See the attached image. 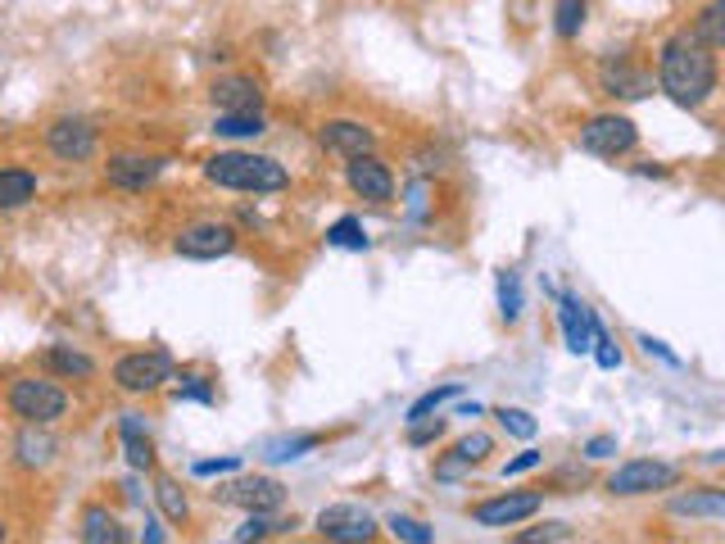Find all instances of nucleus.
Returning a JSON list of instances; mask_svg holds the SVG:
<instances>
[{
	"label": "nucleus",
	"mask_w": 725,
	"mask_h": 544,
	"mask_svg": "<svg viewBox=\"0 0 725 544\" xmlns=\"http://www.w3.org/2000/svg\"><path fill=\"white\" fill-rule=\"evenodd\" d=\"M721 82V68H716V51L703 42L694 27H684L675 36H667L662 51H658V87L680 104V109H699L712 100Z\"/></svg>",
	"instance_id": "nucleus-1"
},
{
	"label": "nucleus",
	"mask_w": 725,
	"mask_h": 544,
	"mask_svg": "<svg viewBox=\"0 0 725 544\" xmlns=\"http://www.w3.org/2000/svg\"><path fill=\"white\" fill-rule=\"evenodd\" d=\"M205 177L213 187L227 191H250V196H277L290 187V173L268 159V155H254V151H222L213 159H205Z\"/></svg>",
	"instance_id": "nucleus-2"
},
{
	"label": "nucleus",
	"mask_w": 725,
	"mask_h": 544,
	"mask_svg": "<svg viewBox=\"0 0 725 544\" xmlns=\"http://www.w3.org/2000/svg\"><path fill=\"white\" fill-rule=\"evenodd\" d=\"M6 399H10V413L23 426H55L68 413V395L46 377H19Z\"/></svg>",
	"instance_id": "nucleus-3"
},
{
	"label": "nucleus",
	"mask_w": 725,
	"mask_h": 544,
	"mask_svg": "<svg viewBox=\"0 0 725 544\" xmlns=\"http://www.w3.org/2000/svg\"><path fill=\"white\" fill-rule=\"evenodd\" d=\"M680 486V467L662 458H630L607 477V495L617 499H639V495H662Z\"/></svg>",
	"instance_id": "nucleus-4"
},
{
	"label": "nucleus",
	"mask_w": 725,
	"mask_h": 544,
	"mask_svg": "<svg viewBox=\"0 0 725 544\" xmlns=\"http://www.w3.org/2000/svg\"><path fill=\"white\" fill-rule=\"evenodd\" d=\"M576 145L585 155H598V159H622L639 145V127L626 114H594L576 132Z\"/></svg>",
	"instance_id": "nucleus-5"
},
{
	"label": "nucleus",
	"mask_w": 725,
	"mask_h": 544,
	"mask_svg": "<svg viewBox=\"0 0 725 544\" xmlns=\"http://www.w3.org/2000/svg\"><path fill=\"white\" fill-rule=\"evenodd\" d=\"M164 381H173V358L168 349H136L113 363V386L128 395H155Z\"/></svg>",
	"instance_id": "nucleus-6"
},
{
	"label": "nucleus",
	"mask_w": 725,
	"mask_h": 544,
	"mask_svg": "<svg viewBox=\"0 0 725 544\" xmlns=\"http://www.w3.org/2000/svg\"><path fill=\"white\" fill-rule=\"evenodd\" d=\"M545 508V495L536 490H517V495H499V499H485L472 508V522L476 526H490V531H499V526H517L526 518H536Z\"/></svg>",
	"instance_id": "nucleus-7"
},
{
	"label": "nucleus",
	"mask_w": 725,
	"mask_h": 544,
	"mask_svg": "<svg viewBox=\"0 0 725 544\" xmlns=\"http://www.w3.org/2000/svg\"><path fill=\"white\" fill-rule=\"evenodd\" d=\"M173 249L182 259H222V254L237 249V227L232 223H196L173 241Z\"/></svg>",
	"instance_id": "nucleus-8"
},
{
	"label": "nucleus",
	"mask_w": 725,
	"mask_h": 544,
	"mask_svg": "<svg viewBox=\"0 0 725 544\" xmlns=\"http://www.w3.org/2000/svg\"><path fill=\"white\" fill-rule=\"evenodd\" d=\"M318 535L322 540H340V544H354V540H372L376 535V518L359 503H331L318 513Z\"/></svg>",
	"instance_id": "nucleus-9"
},
{
	"label": "nucleus",
	"mask_w": 725,
	"mask_h": 544,
	"mask_svg": "<svg viewBox=\"0 0 725 544\" xmlns=\"http://www.w3.org/2000/svg\"><path fill=\"white\" fill-rule=\"evenodd\" d=\"M318 145H322L327 155H336V159L350 164V159L376 151V132H372L367 123H354V119H331V123H322Z\"/></svg>",
	"instance_id": "nucleus-10"
},
{
	"label": "nucleus",
	"mask_w": 725,
	"mask_h": 544,
	"mask_svg": "<svg viewBox=\"0 0 725 544\" xmlns=\"http://www.w3.org/2000/svg\"><path fill=\"white\" fill-rule=\"evenodd\" d=\"M345 181H350L354 196H363V200H372V204H391V200H395V173H391L386 159H376V155L350 159Z\"/></svg>",
	"instance_id": "nucleus-11"
},
{
	"label": "nucleus",
	"mask_w": 725,
	"mask_h": 544,
	"mask_svg": "<svg viewBox=\"0 0 725 544\" xmlns=\"http://www.w3.org/2000/svg\"><path fill=\"white\" fill-rule=\"evenodd\" d=\"M46 145L51 155L64 159V164H83L96 155V127L87 119H55L46 127Z\"/></svg>",
	"instance_id": "nucleus-12"
},
{
	"label": "nucleus",
	"mask_w": 725,
	"mask_h": 544,
	"mask_svg": "<svg viewBox=\"0 0 725 544\" xmlns=\"http://www.w3.org/2000/svg\"><path fill=\"white\" fill-rule=\"evenodd\" d=\"M218 499L245 508V513H277V508L286 503V490H282V481H273V477H241V481H232V486H222Z\"/></svg>",
	"instance_id": "nucleus-13"
},
{
	"label": "nucleus",
	"mask_w": 725,
	"mask_h": 544,
	"mask_svg": "<svg viewBox=\"0 0 725 544\" xmlns=\"http://www.w3.org/2000/svg\"><path fill=\"white\" fill-rule=\"evenodd\" d=\"M209 100L218 104V114H259L263 87L250 78V73H232V78H218L209 87Z\"/></svg>",
	"instance_id": "nucleus-14"
},
{
	"label": "nucleus",
	"mask_w": 725,
	"mask_h": 544,
	"mask_svg": "<svg viewBox=\"0 0 725 544\" xmlns=\"http://www.w3.org/2000/svg\"><path fill=\"white\" fill-rule=\"evenodd\" d=\"M160 173H164V159H155V155H113L105 164L109 187H119V191H145Z\"/></svg>",
	"instance_id": "nucleus-15"
},
{
	"label": "nucleus",
	"mask_w": 725,
	"mask_h": 544,
	"mask_svg": "<svg viewBox=\"0 0 725 544\" xmlns=\"http://www.w3.org/2000/svg\"><path fill=\"white\" fill-rule=\"evenodd\" d=\"M558 322H562V336L571 354H590L594 349V309L581 304L576 296H558Z\"/></svg>",
	"instance_id": "nucleus-16"
},
{
	"label": "nucleus",
	"mask_w": 725,
	"mask_h": 544,
	"mask_svg": "<svg viewBox=\"0 0 725 544\" xmlns=\"http://www.w3.org/2000/svg\"><path fill=\"white\" fill-rule=\"evenodd\" d=\"M494 454V441L485 431H472V435H463V441H458L449 454H444V463H436V477L440 481H453V477H463L468 467H476V463H485Z\"/></svg>",
	"instance_id": "nucleus-17"
},
{
	"label": "nucleus",
	"mask_w": 725,
	"mask_h": 544,
	"mask_svg": "<svg viewBox=\"0 0 725 544\" xmlns=\"http://www.w3.org/2000/svg\"><path fill=\"white\" fill-rule=\"evenodd\" d=\"M603 91L607 96H617V100H644L648 91H653V73H644V68H630V64H607L603 68Z\"/></svg>",
	"instance_id": "nucleus-18"
},
{
	"label": "nucleus",
	"mask_w": 725,
	"mask_h": 544,
	"mask_svg": "<svg viewBox=\"0 0 725 544\" xmlns=\"http://www.w3.org/2000/svg\"><path fill=\"white\" fill-rule=\"evenodd\" d=\"M119 435H123V458H128V467H132V471H155V445H150L145 422H141L136 413H123Z\"/></svg>",
	"instance_id": "nucleus-19"
},
{
	"label": "nucleus",
	"mask_w": 725,
	"mask_h": 544,
	"mask_svg": "<svg viewBox=\"0 0 725 544\" xmlns=\"http://www.w3.org/2000/svg\"><path fill=\"white\" fill-rule=\"evenodd\" d=\"M671 513L675 518H712V522H725V490L707 486V490H684L671 499Z\"/></svg>",
	"instance_id": "nucleus-20"
},
{
	"label": "nucleus",
	"mask_w": 725,
	"mask_h": 544,
	"mask_svg": "<svg viewBox=\"0 0 725 544\" xmlns=\"http://www.w3.org/2000/svg\"><path fill=\"white\" fill-rule=\"evenodd\" d=\"M36 200V173L28 168H0V213H14Z\"/></svg>",
	"instance_id": "nucleus-21"
},
{
	"label": "nucleus",
	"mask_w": 725,
	"mask_h": 544,
	"mask_svg": "<svg viewBox=\"0 0 725 544\" xmlns=\"http://www.w3.org/2000/svg\"><path fill=\"white\" fill-rule=\"evenodd\" d=\"M87 544H123L128 540V531L119 526V518L109 513V508H100V503H91L87 513H83V531H78Z\"/></svg>",
	"instance_id": "nucleus-22"
},
{
	"label": "nucleus",
	"mask_w": 725,
	"mask_h": 544,
	"mask_svg": "<svg viewBox=\"0 0 725 544\" xmlns=\"http://www.w3.org/2000/svg\"><path fill=\"white\" fill-rule=\"evenodd\" d=\"M42 363H46V373H55V377H78V381H87V377H96V363L87 358V354H78V349H68V345H51L46 354H42Z\"/></svg>",
	"instance_id": "nucleus-23"
},
{
	"label": "nucleus",
	"mask_w": 725,
	"mask_h": 544,
	"mask_svg": "<svg viewBox=\"0 0 725 544\" xmlns=\"http://www.w3.org/2000/svg\"><path fill=\"white\" fill-rule=\"evenodd\" d=\"M458 395H463V386H458V381H444V386H436L427 395H417L413 404H408V426L413 422H427L431 413H440V404H449V399H458Z\"/></svg>",
	"instance_id": "nucleus-24"
},
{
	"label": "nucleus",
	"mask_w": 725,
	"mask_h": 544,
	"mask_svg": "<svg viewBox=\"0 0 725 544\" xmlns=\"http://www.w3.org/2000/svg\"><path fill=\"white\" fill-rule=\"evenodd\" d=\"M585 19H590V5H585V0H558V5H553V32L562 36V42L581 36Z\"/></svg>",
	"instance_id": "nucleus-25"
},
{
	"label": "nucleus",
	"mask_w": 725,
	"mask_h": 544,
	"mask_svg": "<svg viewBox=\"0 0 725 544\" xmlns=\"http://www.w3.org/2000/svg\"><path fill=\"white\" fill-rule=\"evenodd\" d=\"M213 132L227 136V141H250V136L268 132V123H263V114H218Z\"/></svg>",
	"instance_id": "nucleus-26"
},
{
	"label": "nucleus",
	"mask_w": 725,
	"mask_h": 544,
	"mask_svg": "<svg viewBox=\"0 0 725 544\" xmlns=\"http://www.w3.org/2000/svg\"><path fill=\"white\" fill-rule=\"evenodd\" d=\"M694 32L703 36V42H707L712 51H725V0H712V5L699 10Z\"/></svg>",
	"instance_id": "nucleus-27"
},
{
	"label": "nucleus",
	"mask_w": 725,
	"mask_h": 544,
	"mask_svg": "<svg viewBox=\"0 0 725 544\" xmlns=\"http://www.w3.org/2000/svg\"><path fill=\"white\" fill-rule=\"evenodd\" d=\"M51 458H55V441L51 435H36V426H28L19 435V463L23 467H46Z\"/></svg>",
	"instance_id": "nucleus-28"
},
{
	"label": "nucleus",
	"mask_w": 725,
	"mask_h": 544,
	"mask_svg": "<svg viewBox=\"0 0 725 544\" xmlns=\"http://www.w3.org/2000/svg\"><path fill=\"white\" fill-rule=\"evenodd\" d=\"M155 499H160L168 522H186L190 518V503H186V495H182V486L173 477H155Z\"/></svg>",
	"instance_id": "nucleus-29"
},
{
	"label": "nucleus",
	"mask_w": 725,
	"mask_h": 544,
	"mask_svg": "<svg viewBox=\"0 0 725 544\" xmlns=\"http://www.w3.org/2000/svg\"><path fill=\"white\" fill-rule=\"evenodd\" d=\"M327 245H336V249H367L372 241H367L359 218H340V223L327 227Z\"/></svg>",
	"instance_id": "nucleus-30"
},
{
	"label": "nucleus",
	"mask_w": 725,
	"mask_h": 544,
	"mask_svg": "<svg viewBox=\"0 0 725 544\" xmlns=\"http://www.w3.org/2000/svg\"><path fill=\"white\" fill-rule=\"evenodd\" d=\"M521 309H526V300H521V277H517V273H499V313H504V322H517Z\"/></svg>",
	"instance_id": "nucleus-31"
},
{
	"label": "nucleus",
	"mask_w": 725,
	"mask_h": 544,
	"mask_svg": "<svg viewBox=\"0 0 725 544\" xmlns=\"http://www.w3.org/2000/svg\"><path fill=\"white\" fill-rule=\"evenodd\" d=\"M590 354H594V363H598L603 373H617V368H622V349H617L613 336H607L603 322H594V349H590Z\"/></svg>",
	"instance_id": "nucleus-32"
},
{
	"label": "nucleus",
	"mask_w": 725,
	"mask_h": 544,
	"mask_svg": "<svg viewBox=\"0 0 725 544\" xmlns=\"http://www.w3.org/2000/svg\"><path fill=\"white\" fill-rule=\"evenodd\" d=\"M494 418H499V426H504L508 435H517V441H530V435L540 431V422L530 418L526 409H508V404H504V409H494Z\"/></svg>",
	"instance_id": "nucleus-33"
},
{
	"label": "nucleus",
	"mask_w": 725,
	"mask_h": 544,
	"mask_svg": "<svg viewBox=\"0 0 725 544\" xmlns=\"http://www.w3.org/2000/svg\"><path fill=\"white\" fill-rule=\"evenodd\" d=\"M386 526H391V535H395V540H408V544H431V540H436V531H431L427 522H417V518H404V513L386 518Z\"/></svg>",
	"instance_id": "nucleus-34"
},
{
	"label": "nucleus",
	"mask_w": 725,
	"mask_h": 544,
	"mask_svg": "<svg viewBox=\"0 0 725 544\" xmlns=\"http://www.w3.org/2000/svg\"><path fill=\"white\" fill-rule=\"evenodd\" d=\"M517 540L521 544H549V540H576V531H571L567 522H549V526H536V531H521Z\"/></svg>",
	"instance_id": "nucleus-35"
},
{
	"label": "nucleus",
	"mask_w": 725,
	"mask_h": 544,
	"mask_svg": "<svg viewBox=\"0 0 725 544\" xmlns=\"http://www.w3.org/2000/svg\"><path fill=\"white\" fill-rule=\"evenodd\" d=\"M286 522H268V513H250L245 518V526H237V540H263V535H273V531H282Z\"/></svg>",
	"instance_id": "nucleus-36"
},
{
	"label": "nucleus",
	"mask_w": 725,
	"mask_h": 544,
	"mask_svg": "<svg viewBox=\"0 0 725 544\" xmlns=\"http://www.w3.org/2000/svg\"><path fill=\"white\" fill-rule=\"evenodd\" d=\"M177 399H200V404H213V386L205 377H182Z\"/></svg>",
	"instance_id": "nucleus-37"
},
{
	"label": "nucleus",
	"mask_w": 725,
	"mask_h": 544,
	"mask_svg": "<svg viewBox=\"0 0 725 544\" xmlns=\"http://www.w3.org/2000/svg\"><path fill=\"white\" fill-rule=\"evenodd\" d=\"M440 435H444V422H413V431H408V441L417 445V449H422V445H436L440 441Z\"/></svg>",
	"instance_id": "nucleus-38"
},
{
	"label": "nucleus",
	"mask_w": 725,
	"mask_h": 544,
	"mask_svg": "<svg viewBox=\"0 0 725 544\" xmlns=\"http://www.w3.org/2000/svg\"><path fill=\"white\" fill-rule=\"evenodd\" d=\"M314 445H318V435H299V441H282V445L273 449V458H277V463H290V458H299L304 449H314Z\"/></svg>",
	"instance_id": "nucleus-39"
},
{
	"label": "nucleus",
	"mask_w": 725,
	"mask_h": 544,
	"mask_svg": "<svg viewBox=\"0 0 725 544\" xmlns=\"http://www.w3.org/2000/svg\"><path fill=\"white\" fill-rule=\"evenodd\" d=\"M617 454V435H590L585 441V458H613Z\"/></svg>",
	"instance_id": "nucleus-40"
},
{
	"label": "nucleus",
	"mask_w": 725,
	"mask_h": 544,
	"mask_svg": "<svg viewBox=\"0 0 725 544\" xmlns=\"http://www.w3.org/2000/svg\"><path fill=\"white\" fill-rule=\"evenodd\" d=\"M241 467V458H205V463H196V477H222V471H237Z\"/></svg>",
	"instance_id": "nucleus-41"
},
{
	"label": "nucleus",
	"mask_w": 725,
	"mask_h": 544,
	"mask_svg": "<svg viewBox=\"0 0 725 544\" xmlns=\"http://www.w3.org/2000/svg\"><path fill=\"white\" fill-rule=\"evenodd\" d=\"M545 463V454L540 449H526V454H517L508 467H504V477H521V471H530V467H540Z\"/></svg>",
	"instance_id": "nucleus-42"
},
{
	"label": "nucleus",
	"mask_w": 725,
	"mask_h": 544,
	"mask_svg": "<svg viewBox=\"0 0 725 544\" xmlns=\"http://www.w3.org/2000/svg\"><path fill=\"white\" fill-rule=\"evenodd\" d=\"M639 345H644V354H658L662 363H671V368H680V358H675V354H671L662 341H653V336H639Z\"/></svg>",
	"instance_id": "nucleus-43"
},
{
	"label": "nucleus",
	"mask_w": 725,
	"mask_h": 544,
	"mask_svg": "<svg viewBox=\"0 0 725 544\" xmlns=\"http://www.w3.org/2000/svg\"><path fill=\"white\" fill-rule=\"evenodd\" d=\"M0 540H6V526H0Z\"/></svg>",
	"instance_id": "nucleus-44"
}]
</instances>
